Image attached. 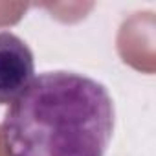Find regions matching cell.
<instances>
[{"mask_svg":"<svg viewBox=\"0 0 156 156\" xmlns=\"http://www.w3.org/2000/svg\"><path fill=\"white\" fill-rule=\"evenodd\" d=\"M33 77L35 59L30 46L11 31H0V105L13 103Z\"/></svg>","mask_w":156,"mask_h":156,"instance_id":"cell-2","label":"cell"},{"mask_svg":"<svg viewBox=\"0 0 156 156\" xmlns=\"http://www.w3.org/2000/svg\"><path fill=\"white\" fill-rule=\"evenodd\" d=\"M114 101L88 75L53 70L33 77L2 121L8 156H105Z\"/></svg>","mask_w":156,"mask_h":156,"instance_id":"cell-1","label":"cell"}]
</instances>
